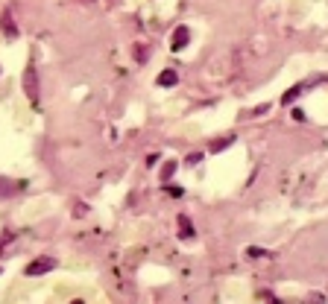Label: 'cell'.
<instances>
[{"mask_svg":"<svg viewBox=\"0 0 328 304\" xmlns=\"http://www.w3.org/2000/svg\"><path fill=\"white\" fill-rule=\"evenodd\" d=\"M234 135H226V138H217V140H211V152H223V149H229V146H232L234 143Z\"/></svg>","mask_w":328,"mask_h":304,"instance_id":"8","label":"cell"},{"mask_svg":"<svg viewBox=\"0 0 328 304\" xmlns=\"http://www.w3.org/2000/svg\"><path fill=\"white\" fill-rule=\"evenodd\" d=\"M23 91L30 97V103H38V70H35L33 62L26 65V70H23Z\"/></svg>","mask_w":328,"mask_h":304,"instance_id":"1","label":"cell"},{"mask_svg":"<svg viewBox=\"0 0 328 304\" xmlns=\"http://www.w3.org/2000/svg\"><path fill=\"white\" fill-rule=\"evenodd\" d=\"M173 173H176V161H167L161 167V181H170V178H173Z\"/></svg>","mask_w":328,"mask_h":304,"instance_id":"11","label":"cell"},{"mask_svg":"<svg viewBox=\"0 0 328 304\" xmlns=\"http://www.w3.org/2000/svg\"><path fill=\"white\" fill-rule=\"evenodd\" d=\"M246 257L258 260V257H269V252H267V249H258V246H249V249H246Z\"/></svg>","mask_w":328,"mask_h":304,"instance_id":"10","label":"cell"},{"mask_svg":"<svg viewBox=\"0 0 328 304\" xmlns=\"http://www.w3.org/2000/svg\"><path fill=\"white\" fill-rule=\"evenodd\" d=\"M293 120H296V123H302V120H308V117H305L302 108H293Z\"/></svg>","mask_w":328,"mask_h":304,"instance_id":"15","label":"cell"},{"mask_svg":"<svg viewBox=\"0 0 328 304\" xmlns=\"http://www.w3.org/2000/svg\"><path fill=\"white\" fill-rule=\"evenodd\" d=\"M0 33L6 35L9 41H15V38H18V23H15V18H12L9 9L0 12Z\"/></svg>","mask_w":328,"mask_h":304,"instance_id":"3","label":"cell"},{"mask_svg":"<svg viewBox=\"0 0 328 304\" xmlns=\"http://www.w3.org/2000/svg\"><path fill=\"white\" fill-rule=\"evenodd\" d=\"M305 91V82H299V85H293V88H287V91L281 94V105H290V103H296V97Z\"/></svg>","mask_w":328,"mask_h":304,"instance_id":"7","label":"cell"},{"mask_svg":"<svg viewBox=\"0 0 328 304\" xmlns=\"http://www.w3.org/2000/svg\"><path fill=\"white\" fill-rule=\"evenodd\" d=\"M164 185H167V193H170V196H176V199H179L182 193H185V190H182L179 185H170V181H164Z\"/></svg>","mask_w":328,"mask_h":304,"instance_id":"12","label":"cell"},{"mask_svg":"<svg viewBox=\"0 0 328 304\" xmlns=\"http://www.w3.org/2000/svg\"><path fill=\"white\" fill-rule=\"evenodd\" d=\"M176 225H179V237H182V240H194V237H197V228H194V222H190L187 214H179Z\"/></svg>","mask_w":328,"mask_h":304,"instance_id":"5","label":"cell"},{"mask_svg":"<svg viewBox=\"0 0 328 304\" xmlns=\"http://www.w3.org/2000/svg\"><path fill=\"white\" fill-rule=\"evenodd\" d=\"M132 53H135V62H138V65H144V62L150 58V50H147V44H135V50H132Z\"/></svg>","mask_w":328,"mask_h":304,"instance_id":"9","label":"cell"},{"mask_svg":"<svg viewBox=\"0 0 328 304\" xmlns=\"http://www.w3.org/2000/svg\"><path fill=\"white\" fill-rule=\"evenodd\" d=\"M85 3H91V0H85Z\"/></svg>","mask_w":328,"mask_h":304,"instance_id":"16","label":"cell"},{"mask_svg":"<svg viewBox=\"0 0 328 304\" xmlns=\"http://www.w3.org/2000/svg\"><path fill=\"white\" fill-rule=\"evenodd\" d=\"M73 214H76V217H85V214H88V208H85L82 202H76V205H73Z\"/></svg>","mask_w":328,"mask_h":304,"instance_id":"14","label":"cell"},{"mask_svg":"<svg viewBox=\"0 0 328 304\" xmlns=\"http://www.w3.org/2000/svg\"><path fill=\"white\" fill-rule=\"evenodd\" d=\"M155 82H158V85H161V88H173L176 82H179V73H176V70H170V68H167V70H161V73H158V79H155Z\"/></svg>","mask_w":328,"mask_h":304,"instance_id":"6","label":"cell"},{"mask_svg":"<svg viewBox=\"0 0 328 304\" xmlns=\"http://www.w3.org/2000/svg\"><path fill=\"white\" fill-rule=\"evenodd\" d=\"M199 161H202V152H190L185 158V164H199Z\"/></svg>","mask_w":328,"mask_h":304,"instance_id":"13","label":"cell"},{"mask_svg":"<svg viewBox=\"0 0 328 304\" xmlns=\"http://www.w3.org/2000/svg\"><path fill=\"white\" fill-rule=\"evenodd\" d=\"M187 41H190V29H187L185 23H182V26H176V29H173L170 50H173V53H179V50H185V47H187Z\"/></svg>","mask_w":328,"mask_h":304,"instance_id":"4","label":"cell"},{"mask_svg":"<svg viewBox=\"0 0 328 304\" xmlns=\"http://www.w3.org/2000/svg\"><path fill=\"white\" fill-rule=\"evenodd\" d=\"M50 269H56V260L53 257H35L33 263H26V275H47Z\"/></svg>","mask_w":328,"mask_h":304,"instance_id":"2","label":"cell"}]
</instances>
